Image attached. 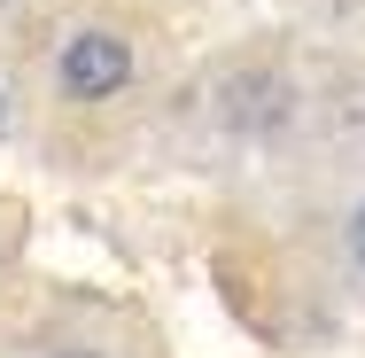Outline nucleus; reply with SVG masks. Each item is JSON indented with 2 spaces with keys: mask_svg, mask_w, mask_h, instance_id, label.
I'll use <instances>...</instances> for the list:
<instances>
[{
  "mask_svg": "<svg viewBox=\"0 0 365 358\" xmlns=\"http://www.w3.org/2000/svg\"><path fill=\"white\" fill-rule=\"evenodd\" d=\"M140 71V55H133V39L117 31V24H71L63 31V47H55V94L63 101H117L125 86Z\"/></svg>",
  "mask_w": 365,
  "mask_h": 358,
  "instance_id": "1",
  "label": "nucleus"
},
{
  "mask_svg": "<svg viewBox=\"0 0 365 358\" xmlns=\"http://www.w3.org/2000/svg\"><path fill=\"white\" fill-rule=\"evenodd\" d=\"M288 117H295V86L280 71H233L218 86V125H225V133L264 141V133H280Z\"/></svg>",
  "mask_w": 365,
  "mask_h": 358,
  "instance_id": "2",
  "label": "nucleus"
},
{
  "mask_svg": "<svg viewBox=\"0 0 365 358\" xmlns=\"http://www.w3.org/2000/svg\"><path fill=\"white\" fill-rule=\"evenodd\" d=\"M342 257H350V273H365V195L342 211Z\"/></svg>",
  "mask_w": 365,
  "mask_h": 358,
  "instance_id": "3",
  "label": "nucleus"
},
{
  "mask_svg": "<svg viewBox=\"0 0 365 358\" xmlns=\"http://www.w3.org/2000/svg\"><path fill=\"white\" fill-rule=\"evenodd\" d=\"M55 358H101V351H55Z\"/></svg>",
  "mask_w": 365,
  "mask_h": 358,
  "instance_id": "4",
  "label": "nucleus"
},
{
  "mask_svg": "<svg viewBox=\"0 0 365 358\" xmlns=\"http://www.w3.org/2000/svg\"><path fill=\"white\" fill-rule=\"evenodd\" d=\"M0 8H16V0H0Z\"/></svg>",
  "mask_w": 365,
  "mask_h": 358,
  "instance_id": "5",
  "label": "nucleus"
}]
</instances>
